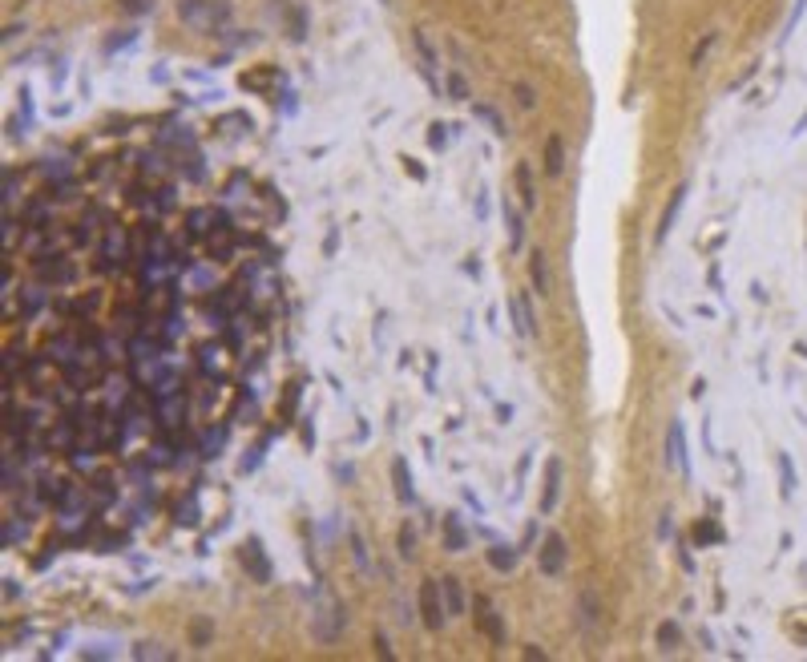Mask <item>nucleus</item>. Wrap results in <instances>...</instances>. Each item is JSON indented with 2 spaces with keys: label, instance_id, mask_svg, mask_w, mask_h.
<instances>
[{
  "label": "nucleus",
  "instance_id": "1",
  "mask_svg": "<svg viewBox=\"0 0 807 662\" xmlns=\"http://www.w3.org/2000/svg\"><path fill=\"white\" fill-rule=\"evenodd\" d=\"M537 565H541V574H545V577H561V574H565V565H570V545H565V538H561L557 529H549L545 538H541Z\"/></svg>",
  "mask_w": 807,
  "mask_h": 662
},
{
  "label": "nucleus",
  "instance_id": "2",
  "mask_svg": "<svg viewBox=\"0 0 807 662\" xmlns=\"http://www.w3.org/2000/svg\"><path fill=\"white\" fill-rule=\"evenodd\" d=\"M420 618L424 626L432 630V634H440L448 622V606H444V589H440V577H432V582H424L420 586Z\"/></svg>",
  "mask_w": 807,
  "mask_h": 662
},
{
  "label": "nucleus",
  "instance_id": "3",
  "mask_svg": "<svg viewBox=\"0 0 807 662\" xmlns=\"http://www.w3.org/2000/svg\"><path fill=\"white\" fill-rule=\"evenodd\" d=\"M178 16H182V25L214 28L218 21H226V16H230V9L214 4V0H178Z\"/></svg>",
  "mask_w": 807,
  "mask_h": 662
},
{
  "label": "nucleus",
  "instance_id": "4",
  "mask_svg": "<svg viewBox=\"0 0 807 662\" xmlns=\"http://www.w3.org/2000/svg\"><path fill=\"white\" fill-rule=\"evenodd\" d=\"M472 618H476V630H481L493 646H505V642H509L505 622H501V614L493 610V602H488V598H476V602H472Z\"/></svg>",
  "mask_w": 807,
  "mask_h": 662
},
{
  "label": "nucleus",
  "instance_id": "5",
  "mask_svg": "<svg viewBox=\"0 0 807 662\" xmlns=\"http://www.w3.org/2000/svg\"><path fill=\"white\" fill-rule=\"evenodd\" d=\"M602 622H606V606L597 598V589H582V594H577V626H582L585 634H597Z\"/></svg>",
  "mask_w": 807,
  "mask_h": 662
},
{
  "label": "nucleus",
  "instance_id": "6",
  "mask_svg": "<svg viewBox=\"0 0 807 662\" xmlns=\"http://www.w3.org/2000/svg\"><path fill=\"white\" fill-rule=\"evenodd\" d=\"M561 473H565V464H561V457H549L545 461V489H541V517H549V513L557 509L561 501Z\"/></svg>",
  "mask_w": 807,
  "mask_h": 662
},
{
  "label": "nucleus",
  "instance_id": "7",
  "mask_svg": "<svg viewBox=\"0 0 807 662\" xmlns=\"http://www.w3.org/2000/svg\"><path fill=\"white\" fill-rule=\"evenodd\" d=\"M683 206H686V182H678V190L670 194V202H666V210H662L658 226H654V247H662V242L670 238V230H674V223H678Z\"/></svg>",
  "mask_w": 807,
  "mask_h": 662
},
{
  "label": "nucleus",
  "instance_id": "8",
  "mask_svg": "<svg viewBox=\"0 0 807 662\" xmlns=\"http://www.w3.org/2000/svg\"><path fill=\"white\" fill-rule=\"evenodd\" d=\"M666 464H678V469H683V476H690V457H686L683 420H670V428H666Z\"/></svg>",
  "mask_w": 807,
  "mask_h": 662
},
{
  "label": "nucleus",
  "instance_id": "9",
  "mask_svg": "<svg viewBox=\"0 0 807 662\" xmlns=\"http://www.w3.org/2000/svg\"><path fill=\"white\" fill-rule=\"evenodd\" d=\"M242 562H247V570H250V577H259V582H271V562H267V553H262V541H255L250 538L247 545H242Z\"/></svg>",
  "mask_w": 807,
  "mask_h": 662
},
{
  "label": "nucleus",
  "instance_id": "10",
  "mask_svg": "<svg viewBox=\"0 0 807 662\" xmlns=\"http://www.w3.org/2000/svg\"><path fill=\"white\" fill-rule=\"evenodd\" d=\"M521 553H525V550H517V545H501V541H497L493 550H484V557H488V565H493V570H501V574H513V570L521 565Z\"/></svg>",
  "mask_w": 807,
  "mask_h": 662
},
{
  "label": "nucleus",
  "instance_id": "11",
  "mask_svg": "<svg viewBox=\"0 0 807 662\" xmlns=\"http://www.w3.org/2000/svg\"><path fill=\"white\" fill-rule=\"evenodd\" d=\"M440 589H444L448 618H460V614L469 610V598H464V582H460V577H440Z\"/></svg>",
  "mask_w": 807,
  "mask_h": 662
},
{
  "label": "nucleus",
  "instance_id": "12",
  "mask_svg": "<svg viewBox=\"0 0 807 662\" xmlns=\"http://www.w3.org/2000/svg\"><path fill=\"white\" fill-rule=\"evenodd\" d=\"M412 45H416V53H420V73H424V81L436 89V49H432V41H428L420 28H416V33H412Z\"/></svg>",
  "mask_w": 807,
  "mask_h": 662
},
{
  "label": "nucleus",
  "instance_id": "13",
  "mask_svg": "<svg viewBox=\"0 0 807 662\" xmlns=\"http://www.w3.org/2000/svg\"><path fill=\"white\" fill-rule=\"evenodd\" d=\"M444 550L448 553H464V550H469V529H464V521H460V513H448V521H444Z\"/></svg>",
  "mask_w": 807,
  "mask_h": 662
},
{
  "label": "nucleus",
  "instance_id": "14",
  "mask_svg": "<svg viewBox=\"0 0 807 662\" xmlns=\"http://www.w3.org/2000/svg\"><path fill=\"white\" fill-rule=\"evenodd\" d=\"M392 481H396L400 505H416V489H412V473H408V461H404V457L392 461Z\"/></svg>",
  "mask_w": 807,
  "mask_h": 662
},
{
  "label": "nucleus",
  "instance_id": "15",
  "mask_svg": "<svg viewBox=\"0 0 807 662\" xmlns=\"http://www.w3.org/2000/svg\"><path fill=\"white\" fill-rule=\"evenodd\" d=\"M545 174L549 178H561V170H565V138L561 134H549V142H545Z\"/></svg>",
  "mask_w": 807,
  "mask_h": 662
},
{
  "label": "nucleus",
  "instance_id": "16",
  "mask_svg": "<svg viewBox=\"0 0 807 662\" xmlns=\"http://www.w3.org/2000/svg\"><path fill=\"white\" fill-rule=\"evenodd\" d=\"M501 210H505V226H509V247L521 250L525 247V214L517 210V202H513V198H505V206H501Z\"/></svg>",
  "mask_w": 807,
  "mask_h": 662
},
{
  "label": "nucleus",
  "instance_id": "17",
  "mask_svg": "<svg viewBox=\"0 0 807 662\" xmlns=\"http://www.w3.org/2000/svg\"><path fill=\"white\" fill-rule=\"evenodd\" d=\"M529 283H533V295L549 299V267H545V255H541V250L529 255Z\"/></svg>",
  "mask_w": 807,
  "mask_h": 662
},
{
  "label": "nucleus",
  "instance_id": "18",
  "mask_svg": "<svg viewBox=\"0 0 807 662\" xmlns=\"http://www.w3.org/2000/svg\"><path fill=\"white\" fill-rule=\"evenodd\" d=\"M654 642H658V650H666V654H670V650H678V646H683V626L674 622V618H666V622L658 626Z\"/></svg>",
  "mask_w": 807,
  "mask_h": 662
},
{
  "label": "nucleus",
  "instance_id": "19",
  "mask_svg": "<svg viewBox=\"0 0 807 662\" xmlns=\"http://www.w3.org/2000/svg\"><path fill=\"white\" fill-rule=\"evenodd\" d=\"M775 464H779V476H783V501H791L795 497V485H799V481H795V464H791V457H787V452H779V457H775Z\"/></svg>",
  "mask_w": 807,
  "mask_h": 662
},
{
  "label": "nucleus",
  "instance_id": "20",
  "mask_svg": "<svg viewBox=\"0 0 807 662\" xmlns=\"http://www.w3.org/2000/svg\"><path fill=\"white\" fill-rule=\"evenodd\" d=\"M472 113H476L481 122H488V125H493V134H497V138H505V134H509V125H505V117H501V113L493 110V105H484V101H476V105H472Z\"/></svg>",
  "mask_w": 807,
  "mask_h": 662
},
{
  "label": "nucleus",
  "instance_id": "21",
  "mask_svg": "<svg viewBox=\"0 0 807 662\" xmlns=\"http://www.w3.org/2000/svg\"><path fill=\"white\" fill-rule=\"evenodd\" d=\"M517 182H521V202H525V210H533L537 206V186H533V174H529V166H517Z\"/></svg>",
  "mask_w": 807,
  "mask_h": 662
},
{
  "label": "nucleus",
  "instance_id": "22",
  "mask_svg": "<svg viewBox=\"0 0 807 662\" xmlns=\"http://www.w3.org/2000/svg\"><path fill=\"white\" fill-rule=\"evenodd\" d=\"M396 545H400V557H404V562H412V557H416V525H412V521L400 525Z\"/></svg>",
  "mask_w": 807,
  "mask_h": 662
},
{
  "label": "nucleus",
  "instance_id": "23",
  "mask_svg": "<svg viewBox=\"0 0 807 662\" xmlns=\"http://www.w3.org/2000/svg\"><path fill=\"white\" fill-rule=\"evenodd\" d=\"M37 275H41V279H57V283H65V279L73 275V267H69V262H53V259H41V262H37Z\"/></svg>",
  "mask_w": 807,
  "mask_h": 662
},
{
  "label": "nucleus",
  "instance_id": "24",
  "mask_svg": "<svg viewBox=\"0 0 807 662\" xmlns=\"http://www.w3.org/2000/svg\"><path fill=\"white\" fill-rule=\"evenodd\" d=\"M190 642H194V646H210V642H214V622H210V618L190 622Z\"/></svg>",
  "mask_w": 807,
  "mask_h": 662
},
{
  "label": "nucleus",
  "instance_id": "25",
  "mask_svg": "<svg viewBox=\"0 0 807 662\" xmlns=\"http://www.w3.org/2000/svg\"><path fill=\"white\" fill-rule=\"evenodd\" d=\"M448 97H452V101H469V81H464V73H456V69H452V73H448Z\"/></svg>",
  "mask_w": 807,
  "mask_h": 662
},
{
  "label": "nucleus",
  "instance_id": "26",
  "mask_svg": "<svg viewBox=\"0 0 807 662\" xmlns=\"http://www.w3.org/2000/svg\"><path fill=\"white\" fill-rule=\"evenodd\" d=\"M695 541L698 545H710V541H722V529L715 521H698L695 525Z\"/></svg>",
  "mask_w": 807,
  "mask_h": 662
},
{
  "label": "nucleus",
  "instance_id": "27",
  "mask_svg": "<svg viewBox=\"0 0 807 662\" xmlns=\"http://www.w3.org/2000/svg\"><path fill=\"white\" fill-rule=\"evenodd\" d=\"M710 45H715V33H707V37L695 45V53H690V69H698V65H702V57L710 53Z\"/></svg>",
  "mask_w": 807,
  "mask_h": 662
},
{
  "label": "nucleus",
  "instance_id": "28",
  "mask_svg": "<svg viewBox=\"0 0 807 662\" xmlns=\"http://www.w3.org/2000/svg\"><path fill=\"white\" fill-rule=\"evenodd\" d=\"M472 214H476V223H488V190H476V202H472Z\"/></svg>",
  "mask_w": 807,
  "mask_h": 662
},
{
  "label": "nucleus",
  "instance_id": "29",
  "mask_svg": "<svg viewBox=\"0 0 807 662\" xmlns=\"http://www.w3.org/2000/svg\"><path fill=\"white\" fill-rule=\"evenodd\" d=\"M178 525H198V505L182 501V505H178Z\"/></svg>",
  "mask_w": 807,
  "mask_h": 662
},
{
  "label": "nucleus",
  "instance_id": "30",
  "mask_svg": "<svg viewBox=\"0 0 807 662\" xmlns=\"http://www.w3.org/2000/svg\"><path fill=\"white\" fill-rule=\"evenodd\" d=\"M122 9L125 13H134V16H146L149 9H154V0H122Z\"/></svg>",
  "mask_w": 807,
  "mask_h": 662
},
{
  "label": "nucleus",
  "instance_id": "31",
  "mask_svg": "<svg viewBox=\"0 0 807 662\" xmlns=\"http://www.w3.org/2000/svg\"><path fill=\"white\" fill-rule=\"evenodd\" d=\"M372 642H375V654H380V658H396V650H392V642H388V638L380 634V630H375V634H372Z\"/></svg>",
  "mask_w": 807,
  "mask_h": 662
},
{
  "label": "nucleus",
  "instance_id": "32",
  "mask_svg": "<svg viewBox=\"0 0 807 662\" xmlns=\"http://www.w3.org/2000/svg\"><path fill=\"white\" fill-rule=\"evenodd\" d=\"M513 93L521 97V105H525V110H537V93H533V85H517Z\"/></svg>",
  "mask_w": 807,
  "mask_h": 662
},
{
  "label": "nucleus",
  "instance_id": "33",
  "mask_svg": "<svg viewBox=\"0 0 807 662\" xmlns=\"http://www.w3.org/2000/svg\"><path fill=\"white\" fill-rule=\"evenodd\" d=\"M803 9H807V0H795V9H791V16H787V28H783V41L791 37V28L799 25V13H803Z\"/></svg>",
  "mask_w": 807,
  "mask_h": 662
},
{
  "label": "nucleus",
  "instance_id": "34",
  "mask_svg": "<svg viewBox=\"0 0 807 662\" xmlns=\"http://www.w3.org/2000/svg\"><path fill=\"white\" fill-rule=\"evenodd\" d=\"M41 307H45V295H41V287H37V291L28 287V295H25V311H41Z\"/></svg>",
  "mask_w": 807,
  "mask_h": 662
},
{
  "label": "nucleus",
  "instance_id": "35",
  "mask_svg": "<svg viewBox=\"0 0 807 662\" xmlns=\"http://www.w3.org/2000/svg\"><path fill=\"white\" fill-rule=\"evenodd\" d=\"M351 553H356V562L368 565V550H363V538L360 533H351Z\"/></svg>",
  "mask_w": 807,
  "mask_h": 662
},
{
  "label": "nucleus",
  "instance_id": "36",
  "mask_svg": "<svg viewBox=\"0 0 807 662\" xmlns=\"http://www.w3.org/2000/svg\"><path fill=\"white\" fill-rule=\"evenodd\" d=\"M122 45H134V28H129V33H122L117 41H109V45H105V53H117Z\"/></svg>",
  "mask_w": 807,
  "mask_h": 662
},
{
  "label": "nucleus",
  "instance_id": "37",
  "mask_svg": "<svg viewBox=\"0 0 807 662\" xmlns=\"http://www.w3.org/2000/svg\"><path fill=\"white\" fill-rule=\"evenodd\" d=\"M400 162L408 166V174H412V178H420V182H424V166H416V158H400Z\"/></svg>",
  "mask_w": 807,
  "mask_h": 662
},
{
  "label": "nucleus",
  "instance_id": "38",
  "mask_svg": "<svg viewBox=\"0 0 807 662\" xmlns=\"http://www.w3.org/2000/svg\"><path fill=\"white\" fill-rule=\"evenodd\" d=\"M444 129H448V125H440V122L432 125V146H436V150H440V146H444Z\"/></svg>",
  "mask_w": 807,
  "mask_h": 662
},
{
  "label": "nucleus",
  "instance_id": "39",
  "mask_svg": "<svg viewBox=\"0 0 807 662\" xmlns=\"http://www.w3.org/2000/svg\"><path fill=\"white\" fill-rule=\"evenodd\" d=\"M521 654H525V658H533V662H541V658H545V650H541V646H533V642H529V646H525Z\"/></svg>",
  "mask_w": 807,
  "mask_h": 662
},
{
  "label": "nucleus",
  "instance_id": "40",
  "mask_svg": "<svg viewBox=\"0 0 807 662\" xmlns=\"http://www.w3.org/2000/svg\"><path fill=\"white\" fill-rule=\"evenodd\" d=\"M658 538H670V513H662V521H658Z\"/></svg>",
  "mask_w": 807,
  "mask_h": 662
}]
</instances>
